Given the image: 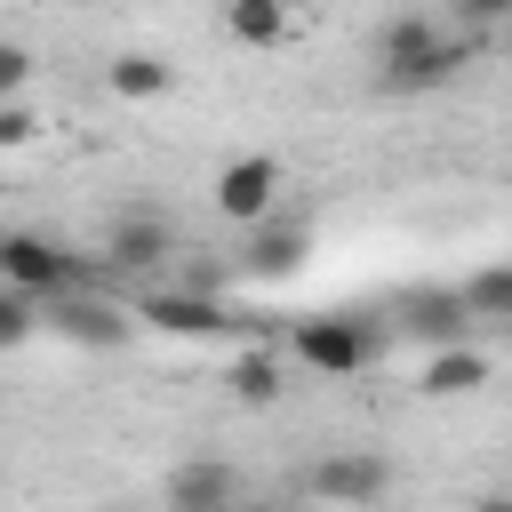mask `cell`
<instances>
[{
	"label": "cell",
	"instance_id": "obj_1",
	"mask_svg": "<svg viewBox=\"0 0 512 512\" xmlns=\"http://www.w3.org/2000/svg\"><path fill=\"white\" fill-rule=\"evenodd\" d=\"M456 64H464V40L440 32L432 16H392V24L376 32V72H384V88H440Z\"/></svg>",
	"mask_w": 512,
	"mask_h": 512
},
{
	"label": "cell",
	"instance_id": "obj_2",
	"mask_svg": "<svg viewBox=\"0 0 512 512\" xmlns=\"http://www.w3.org/2000/svg\"><path fill=\"white\" fill-rule=\"evenodd\" d=\"M40 320H48L64 344H88V352H120V344L136 336V320H128L112 296H88L80 280L56 288V296H40Z\"/></svg>",
	"mask_w": 512,
	"mask_h": 512
},
{
	"label": "cell",
	"instance_id": "obj_3",
	"mask_svg": "<svg viewBox=\"0 0 512 512\" xmlns=\"http://www.w3.org/2000/svg\"><path fill=\"white\" fill-rule=\"evenodd\" d=\"M0 280L40 304V296H56V288L80 280V256L56 248V240H40V232H0Z\"/></svg>",
	"mask_w": 512,
	"mask_h": 512
},
{
	"label": "cell",
	"instance_id": "obj_4",
	"mask_svg": "<svg viewBox=\"0 0 512 512\" xmlns=\"http://www.w3.org/2000/svg\"><path fill=\"white\" fill-rule=\"evenodd\" d=\"M296 360L320 376H360L376 360V328L368 320H304L296 328Z\"/></svg>",
	"mask_w": 512,
	"mask_h": 512
},
{
	"label": "cell",
	"instance_id": "obj_5",
	"mask_svg": "<svg viewBox=\"0 0 512 512\" xmlns=\"http://www.w3.org/2000/svg\"><path fill=\"white\" fill-rule=\"evenodd\" d=\"M272 208H280V160L248 152V160H232V168L216 176V216H224V224H256V216H272Z\"/></svg>",
	"mask_w": 512,
	"mask_h": 512
},
{
	"label": "cell",
	"instance_id": "obj_6",
	"mask_svg": "<svg viewBox=\"0 0 512 512\" xmlns=\"http://www.w3.org/2000/svg\"><path fill=\"white\" fill-rule=\"evenodd\" d=\"M304 248H312V232H304L296 216H256V224H248V248H240V264H248L256 280H288V272L304 264Z\"/></svg>",
	"mask_w": 512,
	"mask_h": 512
},
{
	"label": "cell",
	"instance_id": "obj_7",
	"mask_svg": "<svg viewBox=\"0 0 512 512\" xmlns=\"http://www.w3.org/2000/svg\"><path fill=\"white\" fill-rule=\"evenodd\" d=\"M304 488L328 496V504H376V496L392 488V464H384V456H320Z\"/></svg>",
	"mask_w": 512,
	"mask_h": 512
},
{
	"label": "cell",
	"instance_id": "obj_8",
	"mask_svg": "<svg viewBox=\"0 0 512 512\" xmlns=\"http://www.w3.org/2000/svg\"><path fill=\"white\" fill-rule=\"evenodd\" d=\"M136 328L216 336V328H224V304H216V296H200V288H168V296H144V304H136Z\"/></svg>",
	"mask_w": 512,
	"mask_h": 512
},
{
	"label": "cell",
	"instance_id": "obj_9",
	"mask_svg": "<svg viewBox=\"0 0 512 512\" xmlns=\"http://www.w3.org/2000/svg\"><path fill=\"white\" fill-rule=\"evenodd\" d=\"M400 328L424 336V344H456V336H472V312H464L456 288H408L400 296Z\"/></svg>",
	"mask_w": 512,
	"mask_h": 512
},
{
	"label": "cell",
	"instance_id": "obj_10",
	"mask_svg": "<svg viewBox=\"0 0 512 512\" xmlns=\"http://www.w3.org/2000/svg\"><path fill=\"white\" fill-rule=\"evenodd\" d=\"M168 248H176V232H168V224H160L152 208H136V216H120V224H112V240H104V256H112V264H128V272H144V264H160Z\"/></svg>",
	"mask_w": 512,
	"mask_h": 512
},
{
	"label": "cell",
	"instance_id": "obj_11",
	"mask_svg": "<svg viewBox=\"0 0 512 512\" xmlns=\"http://www.w3.org/2000/svg\"><path fill=\"white\" fill-rule=\"evenodd\" d=\"M104 80H112V96L144 104V96H168V88H176V64H168V56H152V48H120Z\"/></svg>",
	"mask_w": 512,
	"mask_h": 512
},
{
	"label": "cell",
	"instance_id": "obj_12",
	"mask_svg": "<svg viewBox=\"0 0 512 512\" xmlns=\"http://www.w3.org/2000/svg\"><path fill=\"white\" fill-rule=\"evenodd\" d=\"M480 384H488V352H472V336L440 344V352H432V368H424V392H440V400L480 392Z\"/></svg>",
	"mask_w": 512,
	"mask_h": 512
},
{
	"label": "cell",
	"instance_id": "obj_13",
	"mask_svg": "<svg viewBox=\"0 0 512 512\" xmlns=\"http://www.w3.org/2000/svg\"><path fill=\"white\" fill-rule=\"evenodd\" d=\"M240 496V472L232 464H176L168 472V504H192V512H216Z\"/></svg>",
	"mask_w": 512,
	"mask_h": 512
},
{
	"label": "cell",
	"instance_id": "obj_14",
	"mask_svg": "<svg viewBox=\"0 0 512 512\" xmlns=\"http://www.w3.org/2000/svg\"><path fill=\"white\" fill-rule=\"evenodd\" d=\"M456 296H464L472 328H504V320H512V264H480Z\"/></svg>",
	"mask_w": 512,
	"mask_h": 512
},
{
	"label": "cell",
	"instance_id": "obj_15",
	"mask_svg": "<svg viewBox=\"0 0 512 512\" xmlns=\"http://www.w3.org/2000/svg\"><path fill=\"white\" fill-rule=\"evenodd\" d=\"M224 32L248 40V48H272V40L288 32V8H280V0H224Z\"/></svg>",
	"mask_w": 512,
	"mask_h": 512
},
{
	"label": "cell",
	"instance_id": "obj_16",
	"mask_svg": "<svg viewBox=\"0 0 512 512\" xmlns=\"http://www.w3.org/2000/svg\"><path fill=\"white\" fill-rule=\"evenodd\" d=\"M232 392H240V400H280V368H272L264 352H240V360H232Z\"/></svg>",
	"mask_w": 512,
	"mask_h": 512
},
{
	"label": "cell",
	"instance_id": "obj_17",
	"mask_svg": "<svg viewBox=\"0 0 512 512\" xmlns=\"http://www.w3.org/2000/svg\"><path fill=\"white\" fill-rule=\"evenodd\" d=\"M32 328H40V304H32L24 288H8V280H0V344H24Z\"/></svg>",
	"mask_w": 512,
	"mask_h": 512
},
{
	"label": "cell",
	"instance_id": "obj_18",
	"mask_svg": "<svg viewBox=\"0 0 512 512\" xmlns=\"http://www.w3.org/2000/svg\"><path fill=\"white\" fill-rule=\"evenodd\" d=\"M32 136H40V120H32L16 96H0V144H32Z\"/></svg>",
	"mask_w": 512,
	"mask_h": 512
},
{
	"label": "cell",
	"instance_id": "obj_19",
	"mask_svg": "<svg viewBox=\"0 0 512 512\" xmlns=\"http://www.w3.org/2000/svg\"><path fill=\"white\" fill-rule=\"evenodd\" d=\"M32 80V48H16V40H0V96H16Z\"/></svg>",
	"mask_w": 512,
	"mask_h": 512
},
{
	"label": "cell",
	"instance_id": "obj_20",
	"mask_svg": "<svg viewBox=\"0 0 512 512\" xmlns=\"http://www.w3.org/2000/svg\"><path fill=\"white\" fill-rule=\"evenodd\" d=\"M464 8H472V16H504L512 0H464Z\"/></svg>",
	"mask_w": 512,
	"mask_h": 512
},
{
	"label": "cell",
	"instance_id": "obj_21",
	"mask_svg": "<svg viewBox=\"0 0 512 512\" xmlns=\"http://www.w3.org/2000/svg\"><path fill=\"white\" fill-rule=\"evenodd\" d=\"M80 8H96V0H80Z\"/></svg>",
	"mask_w": 512,
	"mask_h": 512
}]
</instances>
